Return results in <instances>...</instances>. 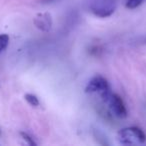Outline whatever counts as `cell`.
Wrapping results in <instances>:
<instances>
[{
	"label": "cell",
	"mask_w": 146,
	"mask_h": 146,
	"mask_svg": "<svg viewBox=\"0 0 146 146\" xmlns=\"http://www.w3.org/2000/svg\"><path fill=\"white\" fill-rule=\"evenodd\" d=\"M119 143L123 145H133L137 143H144L146 141V135L141 128L137 126L123 128L117 133Z\"/></svg>",
	"instance_id": "obj_1"
},
{
	"label": "cell",
	"mask_w": 146,
	"mask_h": 146,
	"mask_svg": "<svg viewBox=\"0 0 146 146\" xmlns=\"http://www.w3.org/2000/svg\"><path fill=\"white\" fill-rule=\"evenodd\" d=\"M88 8L95 16L106 18L115 11L116 0H89Z\"/></svg>",
	"instance_id": "obj_2"
},
{
	"label": "cell",
	"mask_w": 146,
	"mask_h": 146,
	"mask_svg": "<svg viewBox=\"0 0 146 146\" xmlns=\"http://www.w3.org/2000/svg\"><path fill=\"white\" fill-rule=\"evenodd\" d=\"M85 92L86 93H98L101 96V98L103 99L104 102L107 100V98L112 93L110 91V86L108 84L107 80L100 75L94 76L88 82L85 88Z\"/></svg>",
	"instance_id": "obj_3"
},
{
	"label": "cell",
	"mask_w": 146,
	"mask_h": 146,
	"mask_svg": "<svg viewBox=\"0 0 146 146\" xmlns=\"http://www.w3.org/2000/svg\"><path fill=\"white\" fill-rule=\"evenodd\" d=\"M105 103L108 105L111 113L118 118H125L127 116V109L125 107L122 98L118 94L111 93Z\"/></svg>",
	"instance_id": "obj_4"
},
{
	"label": "cell",
	"mask_w": 146,
	"mask_h": 146,
	"mask_svg": "<svg viewBox=\"0 0 146 146\" xmlns=\"http://www.w3.org/2000/svg\"><path fill=\"white\" fill-rule=\"evenodd\" d=\"M33 23L36 26L37 29L43 32H49L52 28V16L50 13L48 12H43L38 13L33 19Z\"/></svg>",
	"instance_id": "obj_5"
},
{
	"label": "cell",
	"mask_w": 146,
	"mask_h": 146,
	"mask_svg": "<svg viewBox=\"0 0 146 146\" xmlns=\"http://www.w3.org/2000/svg\"><path fill=\"white\" fill-rule=\"evenodd\" d=\"M24 98H25V100H26V101L28 102V103L30 104L31 106H34V107H37V106H39V100H38V98H37V96L34 95V94L27 93V94H25Z\"/></svg>",
	"instance_id": "obj_6"
},
{
	"label": "cell",
	"mask_w": 146,
	"mask_h": 146,
	"mask_svg": "<svg viewBox=\"0 0 146 146\" xmlns=\"http://www.w3.org/2000/svg\"><path fill=\"white\" fill-rule=\"evenodd\" d=\"M9 44V36L7 34H0V53Z\"/></svg>",
	"instance_id": "obj_7"
},
{
	"label": "cell",
	"mask_w": 146,
	"mask_h": 146,
	"mask_svg": "<svg viewBox=\"0 0 146 146\" xmlns=\"http://www.w3.org/2000/svg\"><path fill=\"white\" fill-rule=\"evenodd\" d=\"M144 2V0H127L126 2V8L135 9Z\"/></svg>",
	"instance_id": "obj_8"
},
{
	"label": "cell",
	"mask_w": 146,
	"mask_h": 146,
	"mask_svg": "<svg viewBox=\"0 0 146 146\" xmlns=\"http://www.w3.org/2000/svg\"><path fill=\"white\" fill-rule=\"evenodd\" d=\"M20 135H21V137L25 140V142H26L27 144H29V145H32V146H36L37 145V143L34 141V140H33V138L31 137L30 135H28L26 132H21Z\"/></svg>",
	"instance_id": "obj_9"
},
{
	"label": "cell",
	"mask_w": 146,
	"mask_h": 146,
	"mask_svg": "<svg viewBox=\"0 0 146 146\" xmlns=\"http://www.w3.org/2000/svg\"><path fill=\"white\" fill-rule=\"evenodd\" d=\"M54 1H56V0H40L41 3H52Z\"/></svg>",
	"instance_id": "obj_10"
}]
</instances>
